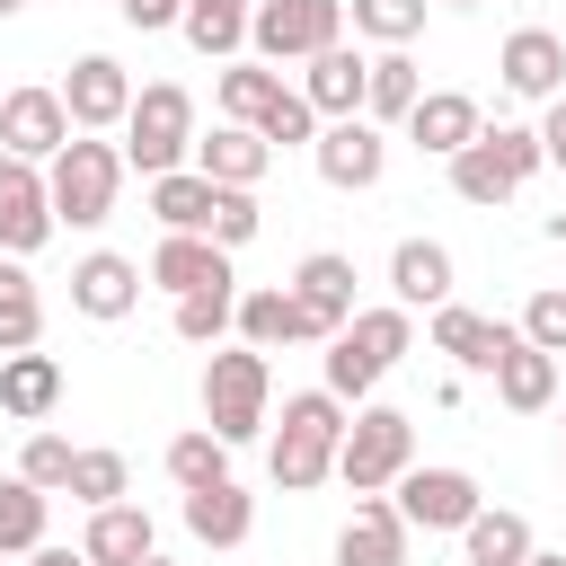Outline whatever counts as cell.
I'll list each match as a JSON object with an SVG mask.
<instances>
[{"mask_svg": "<svg viewBox=\"0 0 566 566\" xmlns=\"http://www.w3.org/2000/svg\"><path fill=\"white\" fill-rule=\"evenodd\" d=\"M345 398L336 389H301V398H283V433H274V451H265V469H274V486L283 495H310L318 478H336V442H345Z\"/></svg>", "mask_w": 566, "mask_h": 566, "instance_id": "6da1fadb", "label": "cell"}, {"mask_svg": "<svg viewBox=\"0 0 566 566\" xmlns=\"http://www.w3.org/2000/svg\"><path fill=\"white\" fill-rule=\"evenodd\" d=\"M44 195H53V221L71 230H97L124 195V142H97V133H71L53 159H44Z\"/></svg>", "mask_w": 566, "mask_h": 566, "instance_id": "7a4b0ae2", "label": "cell"}, {"mask_svg": "<svg viewBox=\"0 0 566 566\" xmlns=\"http://www.w3.org/2000/svg\"><path fill=\"white\" fill-rule=\"evenodd\" d=\"M265 398H274V371H265V354L256 345H221L212 363H203V424L239 451V442H256L274 416H265Z\"/></svg>", "mask_w": 566, "mask_h": 566, "instance_id": "3957f363", "label": "cell"}, {"mask_svg": "<svg viewBox=\"0 0 566 566\" xmlns=\"http://www.w3.org/2000/svg\"><path fill=\"white\" fill-rule=\"evenodd\" d=\"M416 469V416L407 407H354V424H345V442H336V478L354 486V495H380V486H398Z\"/></svg>", "mask_w": 566, "mask_h": 566, "instance_id": "277c9868", "label": "cell"}, {"mask_svg": "<svg viewBox=\"0 0 566 566\" xmlns=\"http://www.w3.org/2000/svg\"><path fill=\"white\" fill-rule=\"evenodd\" d=\"M186 159H195V97H186L177 80H150V88L133 97V115H124V168L168 177V168H186Z\"/></svg>", "mask_w": 566, "mask_h": 566, "instance_id": "5b68a950", "label": "cell"}, {"mask_svg": "<svg viewBox=\"0 0 566 566\" xmlns=\"http://www.w3.org/2000/svg\"><path fill=\"white\" fill-rule=\"evenodd\" d=\"M327 44H345V0H256V18H248V53L274 71L310 62Z\"/></svg>", "mask_w": 566, "mask_h": 566, "instance_id": "8992f818", "label": "cell"}, {"mask_svg": "<svg viewBox=\"0 0 566 566\" xmlns=\"http://www.w3.org/2000/svg\"><path fill=\"white\" fill-rule=\"evenodd\" d=\"M310 159H318V177H327L336 195H363V186H380V168H389V133H380L371 115H336V124H318Z\"/></svg>", "mask_w": 566, "mask_h": 566, "instance_id": "52a82bcc", "label": "cell"}, {"mask_svg": "<svg viewBox=\"0 0 566 566\" xmlns=\"http://www.w3.org/2000/svg\"><path fill=\"white\" fill-rule=\"evenodd\" d=\"M133 71L115 62V53H80L71 62V80H62V106H71V124L80 133H124V115H133Z\"/></svg>", "mask_w": 566, "mask_h": 566, "instance_id": "ba28073f", "label": "cell"}, {"mask_svg": "<svg viewBox=\"0 0 566 566\" xmlns=\"http://www.w3.org/2000/svg\"><path fill=\"white\" fill-rule=\"evenodd\" d=\"M389 504L407 513V531H469V513H478L486 495H478L469 469H407Z\"/></svg>", "mask_w": 566, "mask_h": 566, "instance_id": "9c48e42d", "label": "cell"}, {"mask_svg": "<svg viewBox=\"0 0 566 566\" xmlns=\"http://www.w3.org/2000/svg\"><path fill=\"white\" fill-rule=\"evenodd\" d=\"M71 133H80V124H71L62 88H9V97H0V150H18V159H35V168H44Z\"/></svg>", "mask_w": 566, "mask_h": 566, "instance_id": "30bf717a", "label": "cell"}, {"mask_svg": "<svg viewBox=\"0 0 566 566\" xmlns=\"http://www.w3.org/2000/svg\"><path fill=\"white\" fill-rule=\"evenodd\" d=\"M150 283H159L168 301H186V292H212V283H239V274H230V248H221L212 230H168V239L150 248Z\"/></svg>", "mask_w": 566, "mask_h": 566, "instance_id": "8fae6325", "label": "cell"}, {"mask_svg": "<svg viewBox=\"0 0 566 566\" xmlns=\"http://www.w3.org/2000/svg\"><path fill=\"white\" fill-rule=\"evenodd\" d=\"M71 310H80V318H97V327L133 318V310H142V265H133V256H115V248H88V256L71 265Z\"/></svg>", "mask_w": 566, "mask_h": 566, "instance_id": "7c38bea8", "label": "cell"}, {"mask_svg": "<svg viewBox=\"0 0 566 566\" xmlns=\"http://www.w3.org/2000/svg\"><path fill=\"white\" fill-rule=\"evenodd\" d=\"M495 71H504L513 97L548 106V97H566V35H548V27H513L504 53H495Z\"/></svg>", "mask_w": 566, "mask_h": 566, "instance_id": "4fadbf2b", "label": "cell"}, {"mask_svg": "<svg viewBox=\"0 0 566 566\" xmlns=\"http://www.w3.org/2000/svg\"><path fill=\"white\" fill-rule=\"evenodd\" d=\"M451 292H460V265H451L442 239H398L389 248V301L398 310H442Z\"/></svg>", "mask_w": 566, "mask_h": 566, "instance_id": "5bb4252c", "label": "cell"}, {"mask_svg": "<svg viewBox=\"0 0 566 566\" xmlns=\"http://www.w3.org/2000/svg\"><path fill=\"white\" fill-rule=\"evenodd\" d=\"M292 301L310 310V327H318V345H327V336L363 310V301H354V256H336V248L301 256V265H292Z\"/></svg>", "mask_w": 566, "mask_h": 566, "instance_id": "9a60e30c", "label": "cell"}, {"mask_svg": "<svg viewBox=\"0 0 566 566\" xmlns=\"http://www.w3.org/2000/svg\"><path fill=\"white\" fill-rule=\"evenodd\" d=\"M513 336H522V318L504 327V318H478L469 301H442V310H433V354H451L460 371H486V380H495V363H504Z\"/></svg>", "mask_w": 566, "mask_h": 566, "instance_id": "2e32d148", "label": "cell"}, {"mask_svg": "<svg viewBox=\"0 0 566 566\" xmlns=\"http://www.w3.org/2000/svg\"><path fill=\"white\" fill-rule=\"evenodd\" d=\"M363 88H371V53H354V44H327V53H310L301 62V97L336 124V115H363Z\"/></svg>", "mask_w": 566, "mask_h": 566, "instance_id": "e0dca14e", "label": "cell"}, {"mask_svg": "<svg viewBox=\"0 0 566 566\" xmlns=\"http://www.w3.org/2000/svg\"><path fill=\"white\" fill-rule=\"evenodd\" d=\"M478 133H486V115H478V97H469V88H424V97H416V115H407V142H416V150H433V159L469 150Z\"/></svg>", "mask_w": 566, "mask_h": 566, "instance_id": "ac0fdd59", "label": "cell"}, {"mask_svg": "<svg viewBox=\"0 0 566 566\" xmlns=\"http://www.w3.org/2000/svg\"><path fill=\"white\" fill-rule=\"evenodd\" d=\"M239 345H256V354H274V345H318V327H310V310L292 301V283H256V292H239Z\"/></svg>", "mask_w": 566, "mask_h": 566, "instance_id": "d6986e66", "label": "cell"}, {"mask_svg": "<svg viewBox=\"0 0 566 566\" xmlns=\"http://www.w3.org/2000/svg\"><path fill=\"white\" fill-rule=\"evenodd\" d=\"M336 566H407V513L389 495H363L354 522L336 531Z\"/></svg>", "mask_w": 566, "mask_h": 566, "instance_id": "ffe728a7", "label": "cell"}, {"mask_svg": "<svg viewBox=\"0 0 566 566\" xmlns=\"http://www.w3.org/2000/svg\"><path fill=\"white\" fill-rule=\"evenodd\" d=\"M195 168H203L212 186H256V177L274 168V142H265L256 124H212V133H195Z\"/></svg>", "mask_w": 566, "mask_h": 566, "instance_id": "44dd1931", "label": "cell"}, {"mask_svg": "<svg viewBox=\"0 0 566 566\" xmlns=\"http://www.w3.org/2000/svg\"><path fill=\"white\" fill-rule=\"evenodd\" d=\"M186 531H195L203 548H239V539L256 531V495H248L239 478H212V486H186Z\"/></svg>", "mask_w": 566, "mask_h": 566, "instance_id": "7402d4cb", "label": "cell"}, {"mask_svg": "<svg viewBox=\"0 0 566 566\" xmlns=\"http://www.w3.org/2000/svg\"><path fill=\"white\" fill-rule=\"evenodd\" d=\"M62 407V363L53 354H0V416H18V424H44Z\"/></svg>", "mask_w": 566, "mask_h": 566, "instance_id": "603a6c76", "label": "cell"}, {"mask_svg": "<svg viewBox=\"0 0 566 566\" xmlns=\"http://www.w3.org/2000/svg\"><path fill=\"white\" fill-rule=\"evenodd\" d=\"M150 548H159V531H150L142 504H97L88 531H80V557H88V566H142Z\"/></svg>", "mask_w": 566, "mask_h": 566, "instance_id": "cb8c5ba5", "label": "cell"}, {"mask_svg": "<svg viewBox=\"0 0 566 566\" xmlns=\"http://www.w3.org/2000/svg\"><path fill=\"white\" fill-rule=\"evenodd\" d=\"M495 398H504L513 416L557 407V354H539L531 336H513V345H504V363H495Z\"/></svg>", "mask_w": 566, "mask_h": 566, "instance_id": "d4e9b609", "label": "cell"}, {"mask_svg": "<svg viewBox=\"0 0 566 566\" xmlns=\"http://www.w3.org/2000/svg\"><path fill=\"white\" fill-rule=\"evenodd\" d=\"M248 18H256V0H186L177 35H186L203 62H239V44H248Z\"/></svg>", "mask_w": 566, "mask_h": 566, "instance_id": "484cf974", "label": "cell"}, {"mask_svg": "<svg viewBox=\"0 0 566 566\" xmlns=\"http://www.w3.org/2000/svg\"><path fill=\"white\" fill-rule=\"evenodd\" d=\"M416 97H424V71L407 62V44H380V53H371L363 115H371V124H407V115H416Z\"/></svg>", "mask_w": 566, "mask_h": 566, "instance_id": "4316f807", "label": "cell"}, {"mask_svg": "<svg viewBox=\"0 0 566 566\" xmlns=\"http://www.w3.org/2000/svg\"><path fill=\"white\" fill-rule=\"evenodd\" d=\"M442 168H451V195H460V203H478V212H495V203H513V195H522V177L495 159V142H486V133H478L469 150H451Z\"/></svg>", "mask_w": 566, "mask_h": 566, "instance_id": "83f0119b", "label": "cell"}, {"mask_svg": "<svg viewBox=\"0 0 566 566\" xmlns=\"http://www.w3.org/2000/svg\"><path fill=\"white\" fill-rule=\"evenodd\" d=\"M212 203H221V186H212L203 168H168V177H150V212H159V230H212Z\"/></svg>", "mask_w": 566, "mask_h": 566, "instance_id": "f1b7e54d", "label": "cell"}, {"mask_svg": "<svg viewBox=\"0 0 566 566\" xmlns=\"http://www.w3.org/2000/svg\"><path fill=\"white\" fill-rule=\"evenodd\" d=\"M460 548H469V566H522L539 539H531V522H522V513L478 504V513H469V531H460Z\"/></svg>", "mask_w": 566, "mask_h": 566, "instance_id": "f546056e", "label": "cell"}, {"mask_svg": "<svg viewBox=\"0 0 566 566\" xmlns=\"http://www.w3.org/2000/svg\"><path fill=\"white\" fill-rule=\"evenodd\" d=\"M44 336V292L27 274V256H0V354H27Z\"/></svg>", "mask_w": 566, "mask_h": 566, "instance_id": "4dcf8cb0", "label": "cell"}, {"mask_svg": "<svg viewBox=\"0 0 566 566\" xmlns=\"http://www.w3.org/2000/svg\"><path fill=\"white\" fill-rule=\"evenodd\" d=\"M345 345H354L371 371H389V363L416 345V310H398V301H380V310H354V318H345Z\"/></svg>", "mask_w": 566, "mask_h": 566, "instance_id": "1f68e13d", "label": "cell"}, {"mask_svg": "<svg viewBox=\"0 0 566 566\" xmlns=\"http://www.w3.org/2000/svg\"><path fill=\"white\" fill-rule=\"evenodd\" d=\"M44 486L35 478H0V557H27V548H44Z\"/></svg>", "mask_w": 566, "mask_h": 566, "instance_id": "d6a6232c", "label": "cell"}, {"mask_svg": "<svg viewBox=\"0 0 566 566\" xmlns=\"http://www.w3.org/2000/svg\"><path fill=\"white\" fill-rule=\"evenodd\" d=\"M274 97H283V71H274V62H256V53H248V62H230V71H221V124H256Z\"/></svg>", "mask_w": 566, "mask_h": 566, "instance_id": "836d02e7", "label": "cell"}, {"mask_svg": "<svg viewBox=\"0 0 566 566\" xmlns=\"http://www.w3.org/2000/svg\"><path fill=\"white\" fill-rule=\"evenodd\" d=\"M239 327V283H212V292H186L177 301V336L186 345H221Z\"/></svg>", "mask_w": 566, "mask_h": 566, "instance_id": "e575fe53", "label": "cell"}, {"mask_svg": "<svg viewBox=\"0 0 566 566\" xmlns=\"http://www.w3.org/2000/svg\"><path fill=\"white\" fill-rule=\"evenodd\" d=\"M168 478H177V495H186V486H212V478H230V442H221L212 424L177 433V442H168Z\"/></svg>", "mask_w": 566, "mask_h": 566, "instance_id": "d590c367", "label": "cell"}, {"mask_svg": "<svg viewBox=\"0 0 566 566\" xmlns=\"http://www.w3.org/2000/svg\"><path fill=\"white\" fill-rule=\"evenodd\" d=\"M124 486H133L124 451H106V442H97V451H80V460H71V486H62V495H80V504L97 513V504H124Z\"/></svg>", "mask_w": 566, "mask_h": 566, "instance_id": "8d00e7d4", "label": "cell"}, {"mask_svg": "<svg viewBox=\"0 0 566 566\" xmlns=\"http://www.w3.org/2000/svg\"><path fill=\"white\" fill-rule=\"evenodd\" d=\"M345 18L371 44H416L424 35V0H345Z\"/></svg>", "mask_w": 566, "mask_h": 566, "instance_id": "74e56055", "label": "cell"}, {"mask_svg": "<svg viewBox=\"0 0 566 566\" xmlns=\"http://www.w3.org/2000/svg\"><path fill=\"white\" fill-rule=\"evenodd\" d=\"M318 124H327V115H318V106H310L301 88H283V97H274V106L256 115V133H265L274 150H310V142H318Z\"/></svg>", "mask_w": 566, "mask_h": 566, "instance_id": "f35d334b", "label": "cell"}, {"mask_svg": "<svg viewBox=\"0 0 566 566\" xmlns=\"http://www.w3.org/2000/svg\"><path fill=\"white\" fill-rule=\"evenodd\" d=\"M265 230V203H256V186H221V203H212V239L221 248H248Z\"/></svg>", "mask_w": 566, "mask_h": 566, "instance_id": "ab89813d", "label": "cell"}, {"mask_svg": "<svg viewBox=\"0 0 566 566\" xmlns=\"http://www.w3.org/2000/svg\"><path fill=\"white\" fill-rule=\"evenodd\" d=\"M327 389H336L345 407H371V389H380V371H371V363H363V354L345 345V327L327 336Z\"/></svg>", "mask_w": 566, "mask_h": 566, "instance_id": "60d3db41", "label": "cell"}, {"mask_svg": "<svg viewBox=\"0 0 566 566\" xmlns=\"http://www.w3.org/2000/svg\"><path fill=\"white\" fill-rule=\"evenodd\" d=\"M71 460H80V451H71L62 433H27V451H18V478H35L44 495H62V486H71Z\"/></svg>", "mask_w": 566, "mask_h": 566, "instance_id": "b9f144b4", "label": "cell"}, {"mask_svg": "<svg viewBox=\"0 0 566 566\" xmlns=\"http://www.w3.org/2000/svg\"><path fill=\"white\" fill-rule=\"evenodd\" d=\"M486 142H495V159H504L513 177H539V168H548V150H539V124H486Z\"/></svg>", "mask_w": 566, "mask_h": 566, "instance_id": "7bdbcfd3", "label": "cell"}, {"mask_svg": "<svg viewBox=\"0 0 566 566\" xmlns=\"http://www.w3.org/2000/svg\"><path fill=\"white\" fill-rule=\"evenodd\" d=\"M53 230H62V221H53V203H18V212H0V248H9V256H35Z\"/></svg>", "mask_w": 566, "mask_h": 566, "instance_id": "ee69618b", "label": "cell"}, {"mask_svg": "<svg viewBox=\"0 0 566 566\" xmlns=\"http://www.w3.org/2000/svg\"><path fill=\"white\" fill-rule=\"evenodd\" d=\"M522 336H531L539 354H566V292H531V301H522Z\"/></svg>", "mask_w": 566, "mask_h": 566, "instance_id": "f6af8a7d", "label": "cell"}, {"mask_svg": "<svg viewBox=\"0 0 566 566\" xmlns=\"http://www.w3.org/2000/svg\"><path fill=\"white\" fill-rule=\"evenodd\" d=\"M18 203H53V195H44V177H35V159H18V150H0V212H18Z\"/></svg>", "mask_w": 566, "mask_h": 566, "instance_id": "bcb514c9", "label": "cell"}, {"mask_svg": "<svg viewBox=\"0 0 566 566\" xmlns=\"http://www.w3.org/2000/svg\"><path fill=\"white\" fill-rule=\"evenodd\" d=\"M115 9H124V27H142V35H159V27L186 18V0H115Z\"/></svg>", "mask_w": 566, "mask_h": 566, "instance_id": "7dc6e473", "label": "cell"}, {"mask_svg": "<svg viewBox=\"0 0 566 566\" xmlns=\"http://www.w3.org/2000/svg\"><path fill=\"white\" fill-rule=\"evenodd\" d=\"M539 150H548V168H566V97L539 106Z\"/></svg>", "mask_w": 566, "mask_h": 566, "instance_id": "c3c4849f", "label": "cell"}, {"mask_svg": "<svg viewBox=\"0 0 566 566\" xmlns=\"http://www.w3.org/2000/svg\"><path fill=\"white\" fill-rule=\"evenodd\" d=\"M27 566H88V557H71V548H27Z\"/></svg>", "mask_w": 566, "mask_h": 566, "instance_id": "681fc988", "label": "cell"}, {"mask_svg": "<svg viewBox=\"0 0 566 566\" xmlns=\"http://www.w3.org/2000/svg\"><path fill=\"white\" fill-rule=\"evenodd\" d=\"M522 566H566V557H557V548H531V557H522Z\"/></svg>", "mask_w": 566, "mask_h": 566, "instance_id": "f907efd6", "label": "cell"}, {"mask_svg": "<svg viewBox=\"0 0 566 566\" xmlns=\"http://www.w3.org/2000/svg\"><path fill=\"white\" fill-rule=\"evenodd\" d=\"M142 566H177V557H159V548H150V557H142Z\"/></svg>", "mask_w": 566, "mask_h": 566, "instance_id": "816d5d0a", "label": "cell"}, {"mask_svg": "<svg viewBox=\"0 0 566 566\" xmlns=\"http://www.w3.org/2000/svg\"><path fill=\"white\" fill-rule=\"evenodd\" d=\"M18 9H27V0H0V18H18Z\"/></svg>", "mask_w": 566, "mask_h": 566, "instance_id": "f5cc1de1", "label": "cell"}, {"mask_svg": "<svg viewBox=\"0 0 566 566\" xmlns=\"http://www.w3.org/2000/svg\"><path fill=\"white\" fill-rule=\"evenodd\" d=\"M442 9H478V0H442Z\"/></svg>", "mask_w": 566, "mask_h": 566, "instance_id": "db71d44e", "label": "cell"}, {"mask_svg": "<svg viewBox=\"0 0 566 566\" xmlns=\"http://www.w3.org/2000/svg\"><path fill=\"white\" fill-rule=\"evenodd\" d=\"M548 230H557V239H566V212H557V221H548Z\"/></svg>", "mask_w": 566, "mask_h": 566, "instance_id": "11a10c76", "label": "cell"}, {"mask_svg": "<svg viewBox=\"0 0 566 566\" xmlns=\"http://www.w3.org/2000/svg\"><path fill=\"white\" fill-rule=\"evenodd\" d=\"M0 97H9V88H0Z\"/></svg>", "mask_w": 566, "mask_h": 566, "instance_id": "9f6ffc18", "label": "cell"}]
</instances>
